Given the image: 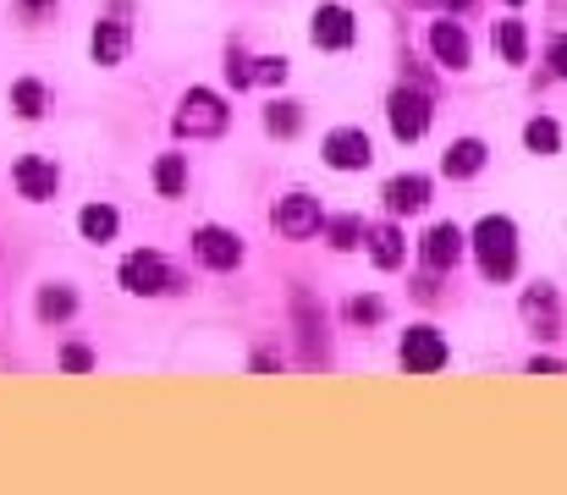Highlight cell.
Listing matches in <instances>:
<instances>
[{
  "label": "cell",
  "instance_id": "3957f363",
  "mask_svg": "<svg viewBox=\"0 0 567 495\" xmlns=\"http://www.w3.org/2000/svg\"><path fill=\"white\" fill-rule=\"evenodd\" d=\"M122 287L138 292V298H166V292L183 287V276H177L161 254H127V259H122Z\"/></svg>",
  "mask_w": 567,
  "mask_h": 495
},
{
  "label": "cell",
  "instance_id": "4316f807",
  "mask_svg": "<svg viewBox=\"0 0 567 495\" xmlns=\"http://www.w3.org/2000/svg\"><path fill=\"white\" fill-rule=\"evenodd\" d=\"M61 369H66V374H89V369H94V352H89V347H66V352H61Z\"/></svg>",
  "mask_w": 567,
  "mask_h": 495
},
{
  "label": "cell",
  "instance_id": "603a6c76",
  "mask_svg": "<svg viewBox=\"0 0 567 495\" xmlns=\"http://www.w3.org/2000/svg\"><path fill=\"white\" fill-rule=\"evenodd\" d=\"M33 309H39V320H66V314H72V309H78V298H72V292H66V287H44V292H39V303H33Z\"/></svg>",
  "mask_w": 567,
  "mask_h": 495
},
{
  "label": "cell",
  "instance_id": "9c48e42d",
  "mask_svg": "<svg viewBox=\"0 0 567 495\" xmlns=\"http://www.w3.org/2000/svg\"><path fill=\"white\" fill-rule=\"evenodd\" d=\"M370 161H375V149H370V138H364L359 127H337V133L326 138V165H331V171H364Z\"/></svg>",
  "mask_w": 567,
  "mask_h": 495
},
{
  "label": "cell",
  "instance_id": "52a82bcc",
  "mask_svg": "<svg viewBox=\"0 0 567 495\" xmlns=\"http://www.w3.org/2000/svg\"><path fill=\"white\" fill-rule=\"evenodd\" d=\"M446 363V341H441V330L430 326H413L402 336V369L408 374H435Z\"/></svg>",
  "mask_w": 567,
  "mask_h": 495
},
{
  "label": "cell",
  "instance_id": "8fae6325",
  "mask_svg": "<svg viewBox=\"0 0 567 495\" xmlns=\"http://www.w3.org/2000/svg\"><path fill=\"white\" fill-rule=\"evenodd\" d=\"M463 248H468V237H463L452 220H441V226L424 231V265H430V270H452V265L463 259Z\"/></svg>",
  "mask_w": 567,
  "mask_h": 495
},
{
  "label": "cell",
  "instance_id": "e0dca14e",
  "mask_svg": "<svg viewBox=\"0 0 567 495\" xmlns=\"http://www.w3.org/2000/svg\"><path fill=\"white\" fill-rule=\"evenodd\" d=\"M496 50H502V61L507 66H524V55H529V33H524V22H496Z\"/></svg>",
  "mask_w": 567,
  "mask_h": 495
},
{
  "label": "cell",
  "instance_id": "ba28073f",
  "mask_svg": "<svg viewBox=\"0 0 567 495\" xmlns=\"http://www.w3.org/2000/svg\"><path fill=\"white\" fill-rule=\"evenodd\" d=\"M11 182H17V193H22V198L44 204V198H55V187H61V171H55L50 161H39V155H22V161L11 165Z\"/></svg>",
  "mask_w": 567,
  "mask_h": 495
},
{
  "label": "cell",
  "instance_id": "6da1fadb",
  "mask_svg": "<svg viewBox=\"0 0 567 495\" xmlns=\"http://www.w3.org/2000/svg\"><path fill=\"white\" fill-rule=\"evenodd\" d=\"M474 254H480V270L491 281H513V270H518V226L507 215H485L474 226Z\"/></svg>",
  "mask_w": 567,
  "mask_h": 495
},
{
  "label": "cell",
  "instance_id": "d4e9b609",
  "mask_svg": "<svg viewBox=\"0 0 567 495\" xmlns=\"http://www.w3.org/2000/svg\"><path fill=\"white\" fill-rule=\"evenodd\" d=\"M298 122H303V116H298V105H270V111H265V127H270V133H281V138H292V133H298Z\"/></svg>",
  "mask_w": 567,
  "mask_h": 495
},
{
  "label": "cell",
  "instance_id": "f1b7e54d",
  "mask_svg": "<svg viewBox=\"0 0 567 495\" xmlns=\"http://www.w3.org/2000/svg\"><path fill=\"white\" fill-rule=\"evenodd\" d=\"M551 72H557V78H567V33H563V39H551Z\"/></svg>",
  "mask_w": 567,
  "mask_h": 495
},
{
  "label": "cell",
  "instance_id": "8992f818",
  "mask_svg": "<svg viewBox=\"0 0 567 495\" xmlns=\"http://www.w3.org/2000/svg\"><path fill=\"white\" fill-rule=\"evenodd\" d=\"M320 226H326V215H320V198H309V193H292V198H281V204H276V231H281V237L303 243V237H315Z\"/></svg>",
  "mask_w": 567,
  "mask_h": 495
},
{
  "label": "cell",
  "instance_id": "1f68e13d",
  "mask_svg": "<svg viewBox=\"0 0 567 495\" xmlns=\"http://www.w3.org/2000/svg\"><path fill=\"white\" fill-rule=\"evenodd\" d=\"M507 6H524V0H507Z\"/></svg>",
  "mask_w": 567,
  "mask_h": 495
},
{
  "label": "cell",
  "instance_id": "7a4b0ae2",
  "mask_svg": "<svg viewBox=\"0 0 567 495\" xmlns=\"http://www.w3.org/2000/svg\"><path fill=\"white\" fill-rule=\"evenodd\" d=\"M177 133L183 138H220L226 133V100L209 89H188L177 105Z\"/></svg>",
  "mask_w": 567,
  "mask_h": 495
},
{
  "label": "cell",
  "instance_id": "5b68a950",
  "mask_svg": "<svg viewBox=\"0 0 567 495\" xmlns=\"http://www.w3.org/2000/svg\"><path fill=\"white\" fill-rule=\"evenodd\" d=\"M193 254H198L204 270H237V259H243V237L226 231V226H198V231H193Z\"/></svg>",
  "mask_w": 567,
  "mask_h": 495
},
{
  "label": "cell",
  "instance_id": "484cf974",
  "mask_svg": "<svg viewBox=\"0 0 567 495\" xmlns=\"http://www.w3.org/2000/svg\"><path fill=\"white\" fill-rule=\"evenodd\" d=\"M281 78H287V61H281V55L254 61V83H281Z\"/></svg>",
  "mask_w": 567,
  "mask_h": 495
},
{
  "label": "cell",
  "instance_id": "83f0119b",
  "mask_svg": "<svg viewBox=\"0 0 567 495\" xmlns=\"http://www.w3.org/2000/svg\"><path fill=\"white\" fill-rule=\"evenodd\" d=\"M348 314H353L359 326H375L385 309H380V298H353V303H348Z\"/></svg>",
  "mask_w": 567,
  "mask_h": 495
},
{
  "label": "cell",
  "instance_id": "f546056e",
  "mask_svg": "<svg viewBox=\"0 0 567 495\" xmlns=\"http://www.w3.org/2000/svg\"><path fill=\"white\" fill-rule=\"evenodd\" d=\"M22 6H28V11H44V6H55V0H22Z\"/></svg>",
  "mask_w": 567,
  "mask_h": 495
},
{
  "label": "cell",
  "instance_id": "ffe728a7",
  "mask_svg": "<svg viewBox=\"0 0 567 495\" xmlns=\"http://www.w3.org/2000/svg\"><path fill=\"white\" fill-rule=\"evenodd\" d=\"M155 187H161V198H177L188 187V161L183 155H161L155 161Z\"/></svg>",
  "mask_w": 567,
  "mask_h": 495
},
{
  "label": "cell",
  "instance_id": "277c9868",
  "mask_svg": "<svg viewBox=\"0 0 567 495\" xmlns=\"http://www.w3.org/2000/svg\"><path fill=\"white\" fill-rule=\"evenodd\" d=\"M385 116H391V133H396L402 144H419L424 127H430V100H424L419 89H396V94L385 100Z\"/></svg>",
  "mask_w": 567,
  "mask_h": 495
},
{
  "label": "cell",
  "instance_id": "2e32d148",
  "mask_svg": "<svg viewBox=\"0 0 567 495\" xmlns=\"http://www.w3.org/2000/svg\"><path fill=\"white\" fill-rule=\"evenodd\" d=\"M480 165H485V144H480V138H457V144L441 155V171H446V176H474Z\"/></svg>",
  "mask_w": 567,
  "mask_h": 495
},
{
  "label": "cell",
  "instance_id": "5bb4252c",
  "mask_svg": "<svg viewBox=\"0 0 567 495\" xmlns=\"http://www.w3.org/2000/svg\"><path fill=\"white\" fill-rule=\"evenodd\" d=\"M127 44H133V33H127V22H100L94 28V39H89V50H94V61L100 66H122V55H127Z\"/></svg>",
  "mask_w": 567,
  "mask_h": 495
},
{
  "label": "cell",
  "instance_id": "7402d4cb",
  "mask_svg": "<svg viewBox=\"0 0 567 495\" xmlns=\"http://www.w3.org/2000/svg\"><path fill=\"white\" fill-rule=\"evenodd\" d=\"M11 105H17L22 122H33V116H44V89L33 78H22V83H11Z\"/></svg>",
  "mask_w": 567,
  "mask_h": 495
},
{
  "label": "cell",
  "instance_id": "cb8c5ba5",
  "mask_svg": "<svg viewBox=\"0 0 567 495\" xmlns=\"http://www.w3.org/2000/svg\"><path fill=\"white\" fill-rule=\"evenodd\" d=\"M326 231H331V248H342V254H348V248H359V243L370 237V231H364V220H353V215H342V220H331Z\"/></svg>",
  "mask_w": 567,
  "mask_h": 495
},
{
  "label": "cell",
  "instance_id": "30bf717a",
  "mask_svg": "<svg viewBox=\"0 0 567 495\" xmlns=\"http://www.w3.org/2000/svg\"><path fill=\"white\" fill-rule=\"evenodd\" d=\"M309 33H315V44H320V50H348L359 28H353V11H348V6H320Z\"/></svg>",
  "mask_w": 567,
  "mask_h": 495
},
{
  "label": "cell",
  "instance_id": "d6986e66",
  "mask_svg": "<svg viewBox=\"0 0 567 495\" xmlns=\"http://www.w3.org/2000/svg\"><path fill=\"white\" fill-rule=\"evenodd\" d=\"M370 259H375L380 270H396L402 265V231L396 226H375L370 231Z\"/></svg>",
  "mask_w": 567,
  "mask_h": 495
},
{
  "label": "cell",
  "instance_id": "7c38bea8",
  "mask_svg": "<svg viewBox=\"0 0 567 495\" xmlns=\"http://www.w3.org/2000/svg\"><path fill=\"white\" fill-rule=\"evenodd\" d=\"M430 50H435V61L452 66V72L468 66V33H463L457 22H435V28H430Z\"/></svg>",
  "mask_w": 567,
  "mask_h": 495
},
{
  "label": "cell",
  "instance_id": "9a60e30c",
  "mask_svg": "<svg viewBox=\"0 0 567 495\" xmlns=\"http://www.w3.org/2000/svg\"><path fill=\"white\" fill-rule=\"evenodd\" d=\"M524 320L540 330V336H557V292L551 287H529L524 292Z\"/></svg>",
  "mask_w": 567,
  "mask_h": 495
},
{
  "label": "cell",
  "instance_id": "44dd1931",
  "mask_svg": "<svg viewBox=\"0 0 567 495\" xmlns=\"http://www.w3.org/2000/svg\"><path fill=\"white\" fill-rule=\"evenodd\" d=\"M524 144H529L535 155H557V149H563V133H557L551 116H535V122L524 127Z\"/></svg>",
  "mask_w": 567,
  "mask_h": 495
},
{
  "label": "cell",
  "instance_id": "ac0fdd59",
  "mask_svg": "<svg viewBox=\"0 0 567 495\" xmlns=\"http://www.w3.org/2000/svg\"><path fill=\"white\" fill-rule=\"evenodd\" d=\"M78 231H83L89 243H111V237H116V209H111V204H89V209L78 215Z\"/></svg>",
  "mask_w": 567,
  "mask_h": 495
},
{
  "label": "cell",
  "instance_id": "4fadbf2b",
  "mask_svg": "<svg viewBox=\"0 0 567 495\" xmlns=\"http://www.w3.org/2000/svg\"><path fill=\"white\" fill-rule=\"evenodd\" d=\"M430 204V182L424 176H391L385 182V209L391 215H419Z\"/></svg>",
  "mask_w": 567,
  "mask_h": 495
},
{
  "label": "cell",
  "instance_id": "4dcf8cb0",
  "mask_svg": "<svg viewBox=\"0 0 567 495\" xmlns=\"http://www.w3.org/2000/svg\"><path fill=\"white\" fill-rule=\"evenodd\" d=\"M446 6H457V11H463V6H468V0H446Z\"/></svg>",
  "mask_w": 567,
  "mask_h": 495
}]
</instances>
